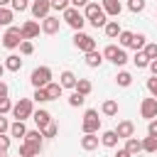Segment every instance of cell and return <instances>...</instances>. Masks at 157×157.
Returning a JSON list of instances; mask_svg holds the SVG:
<instances>
[{
    "label": "cell",
    "instance_id": "4316f807",
    "mask_svg": "<svg viewBox=\"0 0 157 157\" xmlns=\"http://www.w3.org/2000/svg\"><path fill=\"white\" fill-rule=\"evenodd\" d=\"M125 150H128L130 155H137V152H142V140H137L135 135H132V137H128V140H125Z\"/></svg>",
    "mask_w": 157,
    "mask_h": 157
},
{
    "label": "cell",
    "instance_id": "603a6c76",
    "mask_svg": "<svg viewBox=\"0 0 157 157\" xmlns=\"http://www.w3.org/2000/svg\"><path fill=\"white\" fill-rule=\"evenodd\" d=\"M10 137H17V140H25V135H27V125L22 123V120H15V123H10V132H7Z\"/></svg>",
    "mask_w": 157,
    "mask_h": 157
},
{
    "label": "cell",
    "instance_id": "d4e9b609",
    "mask_svg": "<svg viewBox=\"0 0 157 157\" xmlns=\"http://www.w3.org/2000/svg\"><path fill=\"white\" fill-rule=\"evenodd\" d=\"M118 135H115V130H103L101 132V145L103 147H118Z\"/></svg>",
    "mask_w": 157,
    "mask_h": 157
},
{
    "label": "cell",
    "instance_id": "83f0119b",
    "mask_svg": "<svg viewBox=\"0 0 157 157\" xmlns=\"http://www.w3.org/2000/svg\"><path fill=\"white\" fill-rule=\"evenodd\" d=\"M132 34H135V32L123 29V32L118 34V47H120V49H130V44H132Z\"/></svg>",
    "mask_w": 157,
    "mask_h": 157
},
{
    "label": "cell",
    "instance_id": "4fadbf2b",
    "mask_svg": "<svg viewBox=\"0 0 157 157\" xmlns=\"http://www.w3.org/2000/svg\"><path fill=\"white\" fill-rule=\"evenodd\" d=\"M115 135H118L120 140L132 137V135H135V123H132V120H120L118 128H115Z\"/></svg>",
    "mask_w": 157,
    "mask_h": 157
},
{
    "label": "cell",
    "instance_id": "1f68e13d",
    "mask_svg": "<svg viewBox=\"0 0 157 157\" xmlns=\"http://www.w3.org/2000/svg\"><path fill=\"white\" fill-rule=\"evenodd\" d=\"M15 20V12L10 7H0V27H10Z\"/></svg>",
    "mask_w": 157,
    "mask_h": 157
},
{
    "label": "cell",
    "instance_id": "cb8c5ba5",
    "mask_svg": "<svg viewBox=\"0 0 157 157\" xmlns=\"http://www.w3.org/2000/svg\"><path fill=\"white\" fill-rule=\"evenodd\" d=\"M44 91H47V98H49V101H56V98H61V93H64V88L59 86V81H49V83L44 86Z\"/></svg>",
    "mask_w": 157,
    "mask_h": 157
},
{
    "label": "cell",
    "instance_id": "836d02e7",
    "mask_svg": "<svg viewBox=\"0 0 157 157\" xmlns=\"http://www.w3.org/2000/svg\"><path fill=\"white\" fill-rule=\"evenodd\" d=\"M132 64H135L137 69H147V66H150V59H147L142 52H135V56H132Z\"/></svg>",
    "mask_w": 157,
    "mask_h": 157
},
{
    "label": "cell",
    "instance_id": "ab89813d",
    "mask_svg": "<svg viewBox=\"0 0 157 157\" xmlns=\"http://www.w3.org/2000/svg\"><path fill=\"white\" fill-rule=\"evenodd\" d=\"M17 49H20V54H22V56H29V54H34V44H32L29 39H25V42H22Z\"/></svg>",
    "mask_w": 157,
    "mask_h": 157
},
{
    "label": "cell",
    "instance_id": "74e56055",
    "mask_svg": "<svg viewBox=\"0 0 157 157\" xmlns=\"http://www.w3.org/2000/svg\"><path fill=\"white\" fill-rule=\"evenodd\" d=\"M145 7H147V2H145V0H128V10H130V12H135V15H137V12H142Z\"/></svg>",
    "mask_w": 157,
    "mask_h": 157
},
{
    "label": "cell",
    "instance_id": "7a4b0ae2",
    "mask_svg": "<svg viewBox=\"0 0 157 157\" xmlns=\"http://www.w3.org/2000/svg\"><path fill=\"white\" fill-rule=\"evenodd\" d=\"M32 113H34V101L32 98H20V101H15L12 103V110H10V115L15 118V120H27V118H32Z\"/></svg>",
    "mask_w": 157,
    "mask_h": 157
},
{
    "label": "cell",
    "instance_id": "8992f818",
    "mask_svg": "<svg viewBox=\"0 0 157 157\" xmlns=\"http://www.w3.org/2000/svg\"><path fill=\"white\" fill-rule=\"evenodd\" d=\"M49 81H52V69H49V66H37V69H32L29 83H32L34 88H44Z\"/></svg>",
    "mask_w": 157,
    "mask_h": 157
},
{
    "label": "cell",
    "instance_id": "7dc6e473",
    "mask_svg": "<svg viewBox=\"0 0 157 157\" xmlns=\"http://www.w3.org/2000/svg\"><path fill=\"white\" fill-rule=\"evenodd\" d=\"M5 132H10V120L5 115H0V135H5Z\"/></svg>",
    "mask_w": 157,
    "mask_h": 157
},
{
    "label": "cell",
    "instance_id": "c3c4849f",
    "mask_svg": "<svg viewBox=\"0 0 157 157\" xmlns=\"http://www.w3.org/2000/svg\"><path fill=\"white\" fill-rule=\"evenodd\" d=\"M88 2H91V0H69V5H71V7H76V10H78V7H86Z\"/></svg>",
    "mask_w": 157,
    "mask_h": 157
},
{
    "label": "cell",
    "instance_id": "8d00e7d4",
    "mask_svg": "<svg viewBox=\"0 0 157 157\" xmlns=\"http://www.w3.org/2000/svg\"><path fill=\"white\" fill-rule=\"evenodd\" d=\"M142 54L152 61V59H157V42H147L145 44V49H142Z\"/></svg>",
    "mask_w": 157,
    "mask_h": 157
},
{
    "label": "cell",
    "instance_id": "f35d334b",
    "mask_svg": "<svg viewBox=\"0 0 157 157\" xmlns=\"http://www.w3.org/2000/svg\"><path fill=\"white\" fill-rule=\"evenodd\" d=\"M42 135H44V137H56V135H59V125L52 120L47 128H42Z\"/></svg>",
    "mask_w": 157,
    "mask_h": 157
},
{
    "label": "cell",
    "instance_id": "d6a6232c",
    "mask_svg": "<svg viewBox=\"0 0 157 157\" xmlns=\"http://www.w3.org/2000/svg\"><path fill=\"white\" fill-rule=\"evenodd\" d=\"M142 152H157V137H152V135L142 137Z\"/></svg>",
    "mask_w": 157,
    "mask_h": 157
},
{
    "label": "cell",
    "instance_id": "6da1fadb",
    "mask_svg": "<svg viewBox=\"0 0 157 157\" xmlns=\"http://www.w3.org/2000/svg\"><path fill=\"white\" fill-rule=\"evenodd\" d=\"M83 17H86V22L91 25V27H105V22H108V15L103 12V7L98 5V2H88L86 7H83Z\"/></svg>",
    "mask_w": 157,
    "mask_h": 157
},
{
    "label": "cell",
    "instance_id": "277c9868",
    "mask_svg": "<svg viewBox=\"0 0 157 157\" xmlns=\"http://www.w3.org/2000/svg\"><path fill=\"white\" fill-rule=\"evenodd\" d=\"M101 54H103V59H108V61H110V64H115V66L128 64V54H125V49H120L118 44H108Z\"/></svg>",
    "mask_w": 157,
    "mask_h": 157
},
{
    "label": "cell",
    "instance_id": "7402d4cb",
    "mask_svg": "<svg viewBox=\"0 0 157 157\" xmlns=\"http://www.w3.org/2000/svg\"><path fill=\"white\" fill-rule=\"evenodd\" d=\"M101 113H103L105 118H115V115H118V101H115V98L103 101V103H101Z\"/></svg>",
    "mask_w": 157,
    "mask_h": 157
},
{
    "label": "cell",
    "instance_id": "ba28073f",
    "mask_svg": "<svg viewBox=\"0 0 157 157\" xmlns=\"http://www.w3.org/2000/svg\"><path fill=\"white\" fill-rule=\"evenodd\" d=\"M74 47L78 49V52H83V54H88V52H93L96 49V39L91 37V34H86V32H74Z\"/></svg>",
    "mask_w": 157,
    "mask_h": 157
},
{
    "label": "cell",
    "instance_id": "30bf717a",
    "mask_svg": "<svg viewBox=\"0 0 157 157\" xmlns=\"http://www.w3.org/2000/svg\"><path fill=\"white\" fill-rule=\"evenodd\" d=\"M140 115L145 118V120H155L157 118V98H142L140 101Z\"/></svg>",
    "mask_w": 157,
    "mask_h": 157
},
{
    "label": "cell",
    "instance_id": "4dcf8cb0",
    "mask_svg": "<svg viewBox=\"0 0 157 157\" xmlns=\"http://www.w3.org/2000/svg\"><path fill=\"white\" fill-rule=\"evenodd\" d=\"M76 93H81V96H88L91 91H93V83L88 81V78H78L76 81V88H74Z\"/></svg>",
    "mask_w": 157,
    "mask_h": 157
},
{
    "label": "cell",
    "instance_id": "e575fe53",
    "mask_svg": "<svg viewBox=\"0 0 157 157\" xmlns=\"http://www.w3.org/2000/svg\"><path fill=\"white\" fill-rule=\"evenodd\" d=\"M83 103H86V96H81V93L71 91V96H69V105H71V108H81Z\"/></svg>",
    "mask_w": 157,
    "mask_h": 157
},
{
    "label": "cell",
    "instance_id": "ac0fdd59",
    "mask_svg": "<svg viewBox=\"0 0 157 157\" xmlns=\"http://www.w3.org/2000/svg\"><path fill=\"white\" fill-rule=\"evenodd\" d=\"M83 61H86V66H88V69H98V66L103 64V54H101L98 49H93V52L83 54Z\"/></svg>",
    "mask_w": 157,
    "mask_h": 157
},
{
    "label": "cell",
    "instance_id": "9a60e30c",
    "mask_svg": "<svg viewBox=\"0 0 157 157\" xmlns=\"http://www.w3.org/2000/svg\"><path fill=\"white\" fill-rule=\"evenodd\" d=\"M101 7H103V12L108 17H118L123 12V2L120 0H101Z\"/></svg>",
    "mask_w": 157,
    "mask_h": 157
},
{
    "label": "cell",
    "instance_id": "681fc988",
    "mask_svg": "<svg viewBox=\"0 0 157 157\" xmlns=\"http://www.w3.org/2000/svg\"><path fill=\"white\" fill-rule=\"evenodd\" d=\"M7 96H10V86L5 81H0V98H7Z\"/></svg>",
    "mask_w": 157,
    "mask_h": 157
},
{
    "label": "cell",
    "instance_id": "6f0895ef",
    "mask_svg": "<svg viewBox=\"0 0 157 157\" xmlns=\"http://www.w3.org/2000/svg\"><path fill=\"white\" fill-rule=\"evenodd\" d=\"M155 17H157V15H155Z\"/></svg>",
    "mask_w": 157,
    "mask_h": 157
},
{
    "label": "cell",
    "instance_id": "9c48e42d",
    "mask_svg": "<svg viewBox=\"0 0 157 157\" xmlns=\"http://www.w3.org/2000/svg\"><path fill=\"white\" fill-rule=\"evenodd\" d=\"M29 12H32L34 20L42 22L44 17L52 15V2H49V0H32V2H29Z\"/></svg>",
    "mask_w": 157,
    "mask_h": 157
},
{
    "label": "cell",
    "instance_id": "44dd1931",
    "mask_svg": "<svg viewBox=\"0 0 157 157\" xmlns=\"http://www.w3.org/2000/svg\"><path fill=\"white\" fill-rule=\"evenodd\" d=\"M103 32H105V37H108V39H118V34L123 32V27H120V22H118V20H108V22H105V27H103Z\"/></svg>",
    "mask_w": 157,
    "mask_h": 157
},
{
    "label": "cell",
    "instance_id": "8fae6325",
    "mask_svg": "<svg viewBox=\"0 0 157 157\" xmlns=\"http://www.w3.org/2000/svg\"><path fill=\"white\" fill-rule=\"evenodd\" d=\"M20 32H22V39H37L39 37V32H42V27H39V22L37 20H27V22H22V27H20Z\"/></svg>",
    "mask_w": 157,
    "mask_h": 157
},
{
    "label": "cell",
    "instance_id": "d6986e66",
    "mask_svg": "<svg viewBox=\"0 0 157 157\" xmlns=\"http://www.w3.org/2000/svg\"><path fill=\"white\" fill-rule=\"evenodd\" d=\"M2 66H5V71H12V74H17V71L22 69V59H20V54H10V56H5Z\"/></svg>",
    "mask_w": 157,
    "mask_h": 157
},
{
    "label": "cell",
    "instance_id": "5b68a950",
    "mask_svg": "<svg viewBox=\"0 0 157 157\" xmlns=\"http://www.w3.org/2000/svg\"><path fill=\"white\" fill-rule=\"evenodd\" d=\"M81 130H83V135L101 130V118H98V110H96V108H88V110L83 113V118H81Z\"/></svg>",
    "mask_w": 157,
    "mask_h": 157
},
{
    "label": "cell",
    "instance_id": "3957f363",
    "mask_svg": "<svg viewBox=\"0 0 157 157\" xmlns=\"http://www.w3.org/2000/svg\"><path fill=\"white\" fill-rule=\"evenodd\" d=\"M61 20H64L74 32H81V29H83V25H86L83 12H81V10H76V7H66V10L61 12Z\"/></svg>",
    "mask_w": 157,
    "mask_h": 157
},
{
    "label": "cell",
    "instance_id": "db71d44e",
    "mask_svg": "<svg viewBox=\"0 0 157 157\" xmlns=\"http://www.w3.org/2000/svg\"><path fill=\"white\" fill-rule=\"evenodd\" d=\"M2 74H5V66L0 64V81H2Z\"/></svg>",
    "mask_w": 157,
    "mask_h": 157
},
{
    "label": "cell",
    "instance_id": "b9f144b4",
    "mask_svg": "<svg viewBox=\"0 0 157 157\" xmlns=\"http://www.w3.org/2000/svg\"><path fill=\"white\" fill-rule=\"evenodd\" d=\"M10 145H12V137L5 132V135H0V155H5L7 150H10Z\"/></svg>",
    "mask_w": 157,
    "mask_h": 157
},
{
    "label": "cell",
    "instance_id": "f907efd6",
    "mask_svg": "<svg viewBox=\"0 0 157 157\" xmlns=\"http://www.w3.org/2000/svg\"><path fill=\"white\" fill-rule=\"evenodd\" d=\"M115 157H132V155H130V152H128L125 147H118V152H115Z\"/></svg>",
    "mask_w": 157,
    "mask_h": 157
},
{
    "label": "cell",
    "instance_id": "11a10c76",
    "mask_svg": "<svg viewBox=\"0 0 157 157\" xmlns=\"http://www.w3.org/2000/svg\"><path fill=\"white\" fill-rule=\"evenodd\" d=\"M0 157H7V155H0Z\"/></svg>",
    "mask_w": 157,
    "mask_h": 157
},
{
    "label": "cell",
    "instance_id": "2e32d148",
    "mask_svg": "<svg viewBox=\"0 0 157 157\" xmlns=\"http://www.w3.org/2000/svg\"><path fill=\"white\" fill-rule=\"evenodd\" d=\"M32 120L37 123V130H42V128H47V125H49L54 118H52V113H49V110L39 108V110H34V113H32Z\"/></svg>",
    "mask_w": 157,
    "mask_h": 157
},
{
    "label": "cell",
    "instance_id": "f546056e",
    "mask_svg": "<svg viewBox=\"0 0 157 157\" xmlns=\"http://www.w3.org/2000/svg\"><path fill=\"white\" fill-rule=\"evenodd\" d=\"M115 83H118L120 88H128V86L132 83V74H130V71H118V74H115Z\"/></svg>",
    "mask_w": 157,
    "mask_h": 157
},
{
    "label": "cell",
    "instance_id": "7bdbcfd3",
    "mask_svg": "<svg viewBox=\"0 0 157 157\" xmlns=\"http://www.w3.org/2000/svg\"><path fill=\"white\" fill-rule=\"evenodd\" d=\"M49 2H52V10H56V12H64L66 7H71L69 0H49Z\"/></svg>",
    "mask_w": 157,
    "mask_h": 157
},
{
    "label": "cell",
    "instance_id": "5bb4252c",
    "mask_svg": "<svg viewBox=\"0 0 157 157\" xmlns=\"http://www.w3.org/2000/svg\"><path fill=\"white\" fill-rule=\"evenodd\" d=\"M98 145H101V137H98V132H86V135L81 137V150H86V152H93V150H98Z\"/></svg>",
    "mask_w": 157,
    "mask_h": 157
},
{
    "label": "cell",
    "instance_id": "f5cc1de1",
    "mask_svg": "<svg viewBox=\"0 0 157 157\" xmlns=\"http://www.w3.org/2000/svg\"><path fill=\"white\" fill-rule=\"evenodd\" d=\"M0 7H10V0H0Z\"/></svg>",
    "mask_w": 157,
    "mask_h": 157
},
{
    "label": "cell",
    "instance_id": "f1b7e54d",
    "mask_svg": "<svg viewBox=\"0 0 157 157\" xmlns=\"http://www.w3.org/2000/svg\"><path fill=\"white\" fill-rule=\"evenodd\" d=\"M145 44H147V37H145L142 32H135V34H132V44H130V49L142 52V49H145Z\"/></svg>",
    "mask_w": 157,
    "mask_h": 157
},
{
    "label": "cell",
    "instance_id": "bcb514c9",
    "mask_svg": "<svg viewBox=\"0 0 157 157\" xmlns=\"http://www.w3.org/2000/svg\"><path fill=\"white\" fill-rule=\"evenodd\" d=\"M147 135L157 137V118H155V120H147Z\"/></svg>",
    "mask_w": 157,
    "mask_h": 157
},
{
    "label": "cell",
    "instance_id": "e0dca14e",
    "mask_svg": "<svg viewBox=\"0 0 157 157\" xmlns=\"http://www.w3.org/2000/svg\"><path fill=\"white\" fill-rule=\"evenodd\" d=\"M76 81H78V78H76V74H74V71H69V69L59 74V86H61V88H71V91H74V88H76Z\"/></svg>",
    "mask_w": 157,
    "mask_h": 157
},
{
    "label": "cell",
    "instance_id": "816d5d0a",
    "mask_svg": "<svg viewBox=\"0 0 157 157\" xmlns=\"http://www.w3.org/2000/svg\"><path fill=\"white\" fill-rule=\"evenodd\" d=\"M147 69H150V71H152V76H157V59H152V61H150V66H147Z\"/></svg>",
    "mask_w": 157,
    "mask_h": 157
},
{
    "label": "cell",
    "instance_id": "7c38bea8",
    "mask_svg": "<svg viewBox=\"0 0 157 157\" xmlns=\"http://www.w3.org/2000/svg\"><path fill=\"white\" fill-rule=\"evenodd\" d=\"M39 27H42V32H44V34H49V37H52V34H56V32L61 29V20H59L56 15H49V17H44V20L39 22Z\"/></svg>",
    "mask_w": 157,
    "mask_h": 157
},
{
    "label": "cell",
    "instance_id": "ffe728a7",
    "mask_svg": "<svg viewBox=\"0 0 157 157\" xmlns=\"http://www.w3.org/2000/svg\"><path fill=\"white\" fill-rule=\"evenodd\" d=\"M22 142H29V145H34V147H44V135H42V130H27V135H25V140Z\"/></svg>",
    "mask_w": 157,
    "mask_h": 157
},
{
    "label": "cell",
    "instance_id": "9f6ffc18",
    "mask_svg": "<svg viewBox=\"0 0 157 157\" xmlns=\"http://www.w3.org/2000/svg\"><path fill=\"white\" fill-rule=\"evenodd\" d=\"M17 157H20V155H17Z\"/></svg>",
    "mask_w": 157,
    "mask_h": 157
},
{
    "label": "cell",
    "instance_id": "52a82bcc",
    "mask_svg": "<svg viewBox=\"0 0 157 157\" xmlns=\"http://www.w3.org/2000/svg\"><path fill=\"white\" fill-rule=\"evenodd\" d=\"M22 42H25V39H22V32H20V27L10 25V27L5 29V34H2V47H5V49H17Z\"/></svg>",
    "mask_w": 157,
    "mask_h": 157
},
{
    "label": "cell",
    "instance_id": "ee69618b",
    "mask_svg": "<svg viewBox=\"0 0 157 157\" xmlns=\"http://www.w3.org/2000/svg\"><path fill=\"white\" fill-rule=\"evenodd\" d=\"M12 110V101L10 98H0V115H7Z\"/></svg>",
    "mask_w": 157,
    "mask_h": 157
},
{
    "label": "cell",
    "instance_id": "f6af8a7d",
    "mask_svg": "<svg viewBox=\"0 0 157 157\" xmlns=\"http://www.w3.org/2000/svg\"><path fill=\"white\" fill-rule=\"evenodd\" d=\"M147 91H150V96L152 98H157V76H152V78H147Z\"/></svg>",
    "mask_w": 157,
    "mask_h": 157
},
{
    "label": "cell",
    "instance_id": "d590c367",
    "mask_svg": "<svg viewBox=\"0 0 157 157\" xmlns=\"http://www.w3.org/2000/svg\"><path fill=\"white\" fill-rule=\"evenodd\" d=\"M10 10L12 12H25V10H29V0H10Z\"/></svg>",
    "mask_w": 157,
    "mask_h": 157
},
{
    "label": "cell",
    "instance_id": "60d3db41",
    "mask_svg": "<svg viewBox=\"0 0 157 157\" xmlns=\"http://www.w3.org/2000/svg\"><path fill=\"white\" fill-rule=\"evenodd\" d=\"M32 101H34V103H49V98H47V91H44V88H34V93H32Z\"/></svg>",
    "mask_w": 157,
    "mask_h": 157
},
{
    "label": "cell",
    "instance_id": "484cf974",
    "mask_svg": "<svg viewBox=\"0 0 157 157\" xmlns=\"http://www.w3.org/2000/svg\"><path fill=\"white\" fill-rule=\"evenodd\" d=\"M39 152H42L39 147H34V145H29V142H20V152H17V155H20V157H37Z\"/></svg>",
    "mask_w": 157,
    "mask_h": 157
}]
</instances>
